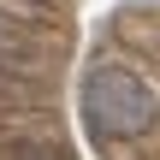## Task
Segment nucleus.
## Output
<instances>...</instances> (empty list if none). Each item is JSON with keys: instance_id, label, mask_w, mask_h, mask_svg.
I'll use <instances>...</instances> for the list:
<instances>
[{"instance_id": "obj_1", "label": "nucleus", "mask_w": 160, "mask_h": 160, "mask_svg": "<svg viewBox=\"0 0 160 160\" xmlns=\"http://www.w3.org/2000/svg\"><path fill=\"white\" fill-rule=\"evenodd\" d=\"M154 119H160V101H154V89H148L137 71H125V65H95V71L83 77V125H89V137L125 142V137L154 131Z\"/></svg>"}]
</instances>
